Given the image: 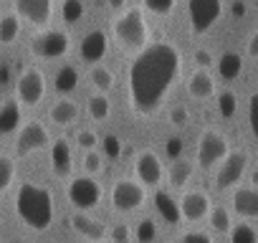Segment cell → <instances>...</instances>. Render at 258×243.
I'll return each instance as SVG.
<instances>
[{"mask_svg": "<svg viewBox=\"0 0 258 243\" xmlns=\"http://www.w3.org/2000/svg\"><path fill=\"white\" fill-rule=\"evenodd\" d=\"M182 69L180 51L170 41L145 46L126 69V91L135 114L150 116L167 99Z\"/></svg>", "mask_w": 258, "mask_h": 243, "instance_id": "obj_1", "label": "cell"}, {"mask_svg": "<svg viewBox=\"0 0 258 243\" xmlns=\"http://www.w3.org/2000/svg\"><path fill=\"white\" fill-rule=\"evenodd\" d=\"M16 213L31 230H48L53 223V195L46 185L23 183L16 195Z\"/></svg>", "mask_w": 258, "mask_h": 243, "instance_id": "obj_2", "label": "cell"}, {"mask_svg": "<svg viewBox=\"0 0 258 243\" xmlns=\"http://www.w3.org/2000/svg\"><path fill=\"white\" fill-rule=\"evenodd\" d=\"M111 31H114L116 43H119L121 51H126V53H140V51L147 46L150 28H147V21H145L142 8H126V11L114 21Z\"/></svg>", "mask_w": 258, "mask_h": 243, "instance_id": "obj_3", "label": "cell"}, {"mask_svg": "<svg viewBox=\"0 0 258 243\" xmlns=\"http://www.w3.org/2000/svg\"><path fill=\"white\" fill-rule=\"evenodd\" d=\"M66 198L79 213H89L101 200V185L91 175H79L66 185Z\"/></svg>", "mask_w": 258, "mask_h": 243, "instance_id": "obj_4", "label": "cell"}, {"mask_svg": "<svg viewBox=\"0 0 258 243\" xmlns=\"http://www.w3.org/2000/svg\"><path fill=\"white\" fill-rule=\"evenodd\" d=\"M69 46H71L69 33H66V31H58V28L41 31V33H36V36L31 38V53H33L36 58H46V61L66 56Z\"/></svg>", "mask_w": 258, "mask_h": 243, "instance_id": "obj_5", "label": "cell"}, {"mask_svg": "<svg viewBox=\"0 0 258 243\" xmlns=\"http://www.w3.org/2000/svg\"><path fill=\"white\" fill-rule=\"evenodd\" d=\"M228 152H230L228 150V140L218 130H205L200 135V140H198V165L203 170H210V167L220 165Z\"/></svg>", "mask_w": 258, "mask_h": 243, "instance_id": "obj_6", "label": "cell"}, {"mask_svg": "<svg viewBox=\"0 0 258 243\" xmlns=\"http://www.w3.org/2000/svg\"><path fill=\"white\" fill-rule=\"evenodd\" d=\"M145 185H140L137 180H116L111 185V208L119 213H132L137 208L145 205Z\"/></svg>", "mask_w": 258, "mask_h": 243, "instance_id": "obj_7", "label": "cell"}, {"mask_svg": "<svg viewBox=\"0 0 258 243\" xmlns=\"http://www.w3.org/2000/svg\"><path fill=\"white\" fill-rule=\"evenodd\" d=\"M16 96H18V104H26V106L41 104V99L46 96V76H43V71H38L36 66L23 69L18 81H16Z\"/></svg>", "mask_w": 258, "mask_h": 243, "instance_id": "obj_8", "label": "cell"}, {"mask_svg": "<svg viewBox=\"0 0 258 243\" xmlns=\"http://www.w3.org/2000/svg\"><path fill=\"white\" fill-rule=\"evenodd\" d=\"M48 142H51V135L43 122H36V119L26 122L16 140V157H28L33 152H41L48 147Z\"/></svg>", "mask_w": 258, "mask_h": 243, "instance_id": "obj_9", "label": "cell"}, {"mask_svg": "<svg viewBox=\"0 0 258 243\" xmlns=\"http://www.w3.org/2000/svg\"><path fill=\"white\" fill-rule=\"evenodd\" d=\"M223 13V0H187L190 28L195 33H208Z\"/></svg>", "mask_w": 258, "mask_h": 243, "instance_id": "obj_10", "label": "cell"}, {"mask_svg": "<svg viewBox=\"0 0 258 243\" xmlns=\"http://www.w3.org/2000/svg\"><path fill=\"white\" fill-rule=\"evenodd\" d=\"M245 167H248V155L243 150H233L223 157L220 167H218V175H215V188L218 190H230L240 183V177L245 175Z\"/></svg>", "mask_w": 258, "mask_h": 243, "instance_id": "obj_11", "label": "cell"}, {"mask_svg": "<svg viewBox=\"0 0 258 243\" xmlns=\"http://www.w3.org/2000/svg\"><path fill=\"white\" fill-rule=\"evenodd\" d=\"M135 175H137L140 185L157 188L165 180V165H162V160L152 150H145V152H140L135 157Z\"/></svg>", "mask_w": 258, "mask_h": 243, "instance_id": "obj_12", "label": "cell"}, {"mask_svg": "<svg viewBox=\"0 0 258 243\" xmlns=\"http://www.w3.org/2000/svg\"><path fill=\"white\" fill-rule=\"evenodd\" d=\"M16 16L33 23V26H48L53 13V0H13Z\"/></svg>", "mask_w": 258, "mask_h": 243, "instance_id": "obj_13", "label": "cell"}, {"mask_svg": "<svg viewBox=\"0 0 258 243\" xmlns=\"http://www.w3.org/2000/svg\"><path fill=\"white\" fill-rule=\"evenodd\" d=\"M177 205H180V218L187 223H198V220L208 218V213H210V198L203 190H187L177 200Z\"/></svg>", "mask_w": 258, "mask_h": 243, "instance_id": "obj_14", "label": "cell"}, {"mask_svg": "<svg viewBox=\"0 0 258 243\" xmlns=\"http://www.w3.org/2000/svg\"><path fill=\"white\" fill-rule=\"evenodd\" d=\"M48 162L56 177H69L74 170V150L69 145V140H53L51 150H48Z\"/></svg>", "mask_w": 258, "mask_h": 243, "instance_id": "obj_15", "label": "cell"}, {"mask_svg": "<svg viewBox=\"0 0 258 243\" xmlns=\"http://www.w3.org/2000/svg\"><path fill=\"white\" fill-rule=\"evenodd\" d=\"M71 228L79 233V235H84L86 240H91V243H99V240H104L106 238V225L101 223V220H96V218H91L89 213H74L71 218Z\"/></svg>", "mask_w": 258, "mask_h": 243, "instance_id": "obj_16", "label": "cell"}, {"mask_svg": "<svg viewBox=\"0 0 258 243\" xmlns=\"http://www.w3.org/2000/svg\"><path fill=\"white\" fill-rule=\"evenodd\" d=\"M106 51H109V41H106L104 31H91V33H86L84 41H81V46H79L81 58L89 61V64H99V61L106 56Z\"/></svg>", "mask_w": 258, "mask_h": 243, "instance_id": "obj_17", "label": "cell"}, {"mask_svg": "<svg viewBox=\"0 0 258 243\" xmlns=\"http://www.w3.org/2000/svg\"><path fill=\"white\" fill-rule=\"evenodd\" d=\"M233 210L240 218H258V188H235L233 193Z\"/></svg>", "mask_w": 258, "mask_h": 243, "instance_id": "obj_18", "label": "cell"}, {"mask_svg": "<svg viewBox=\"0 0 258 243\" xmlns=\"http://www.w3.org/2000/svg\"><path fill=\"white\" fill-rule=\"evenodd\" d=\"M21 122H23V111H21L18 99H6L3 106H0V137L18 132Z\"/></svg>", "mask_w": 258, "mask_h": 243, "instance_id": "obj_19", "label": "cell"}, {"mask_svg": "<svg viewBox=\"0 0 258 243\" xmlns=\"http://www.w3.org/2000/svg\"><path fill=\"white\" fill-rule=\"evenodd\" d=\"M187 91L190 96L195 99H210L215 94V79L205 71V69H198L195 74H190L187 79Z\"/></svg>", "mask_w": 258, "mask_h": 243, "instance_id": "obj_20", "label": "cell"}, {"mask_svg": "<svg viewBox=\"0 0 258 243\" xmlns=\"http://www.w3.org/2000/svg\"><path fill=\"white\" fill-rule=\"evenodd\" d=\"M155 208H157V213H160V218L165 220V223H180L182 218H180V205H177V200L172 198V193L170 190H157L155 193Z\"/></svg>", "mask_w": 258, "mask_h": 243, "instance_id": "obj_21", "label": "cell"}, {"mask_svg": "<svg viewBox=\"0 0 258 243\" xmlns=\"http://www.w3.org/2000/svg\"><path fill=\"white\" fill-rule=\"evenodd\" d=\"M48 116H51L53 125L69 127V125H74V122L79 119V106H76L71 99H58V101L48 109Z\"/></svg>", "mask_w": 258, "mask_h": 243, "instance_id": "obj_22", "label": "cell"}, {"mask_svg": "<svg viewBox=\"0 0 258 243\" xmlns=\"http://www.w3.org/2000/svg\"><path fill=\"white\" fill-rule=\"evenodd\" d=\"M192 172H195V165H192L190 160H180V157H177V160H175V162L170 165V172H167L170 188H175V190L185 188V185L190 183Z\"/></svg>", "mask_w": 258, "mask_h": 243, "instance_id": "obj_23", "label": "cell"}, {"mask_svg": "<svg viewBox=\"0 0 258 243\" xmlns=\"http://www.w3.org/2000/svg\"><path fill=\"white\" fill-rule=\"evenodd\" d=\"M79 69L76 66H61L53 76V86L58 94H71L74 89H79Z\"/></svg>", "mask_w": 258, "mask_h": 243, "instance_id": "obj_24", "label": "cell"}, {"mask_svg": "<svg viewBox=\"0 0 258 243\" xmlns=\"http://www.w3.org/2000/svg\"><path fill=\"white\" fill-rule=\"evenodd\" d=\"M240 71H243V58H240L238 53L228 51V53L220 56V61H218V74H220V79L235 81V79L240 76Z\"/></svg>", "mask_w": 258, "mask_h": 243, "instance_id": "obj_25", "label": "cell"}, {"mask_svg": "<svg viewBox=\"0 0 258 243\" xmlns=\"http://www.w3.org/2000/svg\"><path fill=\"white\" fill-rule=\"evenodd\" d=\"M89 79H91V86L99 89V94H106L114 86V74L104 64H94L91 71H89Z\"/></svg>", "mask_w": 258, "mask_h": 243, "instance_id": "obj_26", "label": "cell"}, {"mask_svg": "<svg viewBox=\"0 0 258 243\" xmlns=\"http://www.w3.org/2000/svg\"><path fill=\"white\" fill-rule=\"evenodd\" d=\"M21 33V21L16 13H6L3 18H0V43L3 46H11Z\"/></svg>", "mask_w": 258, "mask_h": 243, "instance_id": "obj_27", "label": "cell"}, {"mask_svg": "<svg viewBox=\"0 0 258 243\" xmlns=\"http://www.w3.org/2000/svg\"><path fill=\"white\" fill-rule=\"evenodd\" d=\"M86 109H89V116L96 119V122H104V119L111 114V104H109V99H106L104 94H94V96H89Z\"/></svg>", "mask_w": 258, "mask_h": 243, "instance_id": "obj_28", "label": "cell"}, {"mask_svg": "<svg viewBox=\"0 0 258 243\" xmlns=\"http://www.w3.org/2000/svg\"><path fill=\"white\" fill-rule=\"evenodd\" d=\"M230 243H258V233L250 223H235L230 225Z\"/></svg>", "mask_w": 258, "mask_h": 243, "instance_id": "obj_29", "label": "cell"}, {"mask_svg": "<svg viewBox=\"0 0 258 243\" xmlns=\"http://www.w3.org/2000/svg\"><path fill=\"white\" fill-rule=\"evenodd\" d=\"M16 180V162L8 155H0V195H3Z\"/></svg>", "mask_w": 258, "mask_h": 243, "instance_id": "obj_30", "label": "cell"}, {"mask_svg": "<svg viewBox=\"0 0 258 243\" xmlns=\"http://www.w3.org/2000/svg\"><path fill=\"white\" fill-rule=\"evenodd\" d=\"M208 218H210V225H213V230H218V233H228V230H230V210H225L223 205H215V208H210Z\"/></svg>", "mask_w": 258, "mask_h": 243, "instance_id": "obj_31", "label": "cell"}, {"mask_svg": "<svg viewBox=\"0 0 258 243\" xmlns=\"http://www.w3.org/2000/svg\"><path fill=\"white\" fill-rule=\"evenodd\" d=\"M135 238H137V243H152L157 238V223L152 218H142L135 228Z\"/></svg>", "mask_w": 258, "mask_h": 243, "instance_id": "obj_32", "label": "cell"}, {"mask_svg": "<svg viewBox=\"0 0 258 243\" xmlns=\"http://www.w3.org/2000/svg\"><path fill=\"white\" fill-rule=\"evenodd\" d=\"M61 16H63L66 23H79L84 18V0H63Z\"/></svg>", "mask_w": 258, "mask_h": 243, "instance_id": "obj_33", "label": "cell"}, {"mask_svg": "<svg viewBox=\"0 0 258 243\" xmlns=\"http://www.w3.org/2000/svg\"><path fill=\"white\" fill-rule=\"evenodd\" d=\"M218 109H220V116L230 119V116L235 114V109H238V96H235L233 91H223V94L218 96Z\"/></svg>", "mask_w": 258, "mask_h": 243, "instance_id": "obj_34", "label": "cell"}, {"mask_svg": "<svg viewBox=\"0 0 258 243\" xmlns=\"http://www.w3.org/2000/svg\"><path fill=\"white\" fill-rule=\"evenodd\" d=\"M142 6L155 16H170L177 6V0H142Z\"/></svg>", "mask_w": 258, "mask_h": 243, "instance_id": "obj_35", "label": "cell"}, {"mask_svg": "<svg viewBox=\"0 0 258 243\" xmlns=\"http://www.w3.org/2000/svg\"><path fill=\"white\" fill-rule=\"evenodd\" d=\"M76 142H79V147H84L86 152H91V150L99 147V135L94 130H79L76 132Z\"/></svg>", "mask_w": 258, "mask_h": 243, "instance_id": "obj_36", "label": "cell"}, {"mask_svg": "<svg viewBox=\"0 0 258 243\" xmlns=\"http://www.w3.org/2000/svg\"><path fill=\"white\" fill-rule=\"evenodd\" d=\"M99 145H101V150H104L101 157H116V155L121 152V142H119V137H114V135H106L104 140H99Z\"/></svg>", "mask_w": 258, "mask_h": 243, "instance_id": "obj_37", "label": "cell"}, {"mask_svg": "<svg viewBox=\"0 0 258 243\" xmlns=\"http://www.w3.org/2000/svg\"><path fill=\"white\" fill-rule=\"evenodd\" d=\"M106 235L111 238L109 243H129V238H132V230H129V225H126V223H116Z\"/></svg>", "mask_w": 258, "mask_h": 243, "instance_id": "obj_38", "label": "cell"}, {"mask_svg": "<svg viewBox=\"0 0 258 243\" xmlns=\"http://www.w3.org/2000/svg\"><path fill=\"white\" fill-rule=\"evenodd\" d=\"M101 165H104V157H101V152H96V150L86 152V157H84V170H86L89 175L99 172V170H101Z\"/></svg>", "mask_w": 258, "mask_h": 243, "instance_id": "obj_39", "label": "cell"}, {"mask_svg": "<svg viewBox=\"0 0 258 243\" xmlns=\"http://www.w3.org/2000/svg\"><path fill=\"white\" fill-rule=\"evenodd\" d=\"M248 122H250V132H253V137L258 140V91L250 96V101H248Z\"/></svg>", "mask_w": 258, "mask_h": 243, "instance_id": "obj_40", "label": "cell"}, {"mask_svg": "<svg viewBox=\"0 0 258 243\" xmlns=\"http://www.w3.org/2000/svg\"><path fill=\"white\" fill-rule=\"evenodd\" d=\"M177 243H213V238L208 233H203V230H187V233L180 235Z\"/></svg>", "mask_w": 258, "mask_h": 243, "instance_id": "obj_41", "label": "cell"}, {"mask_svg": "<svg viewBox=\"0 0 258 243\" xmlns=\"http://www.w3.org/2000/svg\"><path fill=\"white\" fill-rule=\"evenodd\" d=\"M170 125H175V127H185L187 125V109L185 106H172L170 109Z\"/></svg>", "mask_w": 258, "mask_h": 243, "instance_id": "obj_42", "label": "cell"}, {"mask_svg": "<svg viewBox=\"0 0 258 243\" xmlns=\"http://www.w3.org/2000/svg\"><path fill=\"white\" fill-rule=\"evenodd\" d=\"M165 152H167V157H170V160H177V157H180V152H182V140H180V137H170V140H167Z\"/></svg>", "mask_w": 258, "mask_h": 243, "instance_id": "obj_43", "label": "cell"}, {"mask_svg": "<svg viewBox=\"0 0 258 243\" xmlns=\"http://www.w3.org/2000/svg\"><path fill=\"white\" fill-rule=\"evenodd\" d=\"M192 58H195V64H198L200 69H208V66L213 64V56H210V51H205V48H198Z\"/></svg>", "mask_w": 258, "mask_h": 243, "instance_id": "obj_44", "label": "cell"}, {"mask_svg": "<svg viewBox=\"0 0 258 243\" xmlns=\"http://www.w3.org/2000/svg\"><path fill=\"white\" fill-rule=\"evenodd\" d=\"M248 56L250 58H258V31L250 36V41H248Z\"/></svg>", "mask_w": 258, "mask_h": 243, "instance_id": "obj_45", "label": "cell"}, {"mask_svg": "<svg viewBox=\"0 0 258 243\" xmlns=\"http://www.w3.org/2000/svg\"><path fill=\"white\" fill-rule=\"evenodd\" d=\"M106 3H109L111 11H121V8L126 6V0H106Z\"/></svg>", "mask_w": 258, "mask_h": 243, "instance_id": "obj_46", "label": "cell"}, {"mask_svg": "<svg viewBox=\"0 0 258 243\" xmlns=\"http://www.w3.org/2000/svg\"><path fill=\"white\" fill-rule=\"evenodd\" d=\"M245 13V6L243 3H233V16H243Z\"/></svg>", "mask_w": 258, "mask_h": 243, "instance_id": "obj_47", "label": "cell"}, {"mask_svg": "<svg viewBox=\"0 0 258 243\" xmlns=\"http://www.w3.org/2000/svg\"><path fill=\"white\" fill-rule=\"evenodd\" d=\"M250 180H253V185H255V188H258V167H255V170H253V175H250Z\"/></svg>", "mask_w": 258, "mask_h": 243, "instance_id": "obj_48", "label": "cell"}, {"mask_svg": "<svg viewBox=\"0 0 258 243\" xmlns=\"http://www.w3.org/2000/svg\"><path fill=\"white\" fill-rule=\"evenodd\" d=\"M99 243H106V240H99Z\"/></svg>", "mask_w": 258, "mask_h": 243, "instance_id": "obj_49", "label": "cell"}]
</instances>
